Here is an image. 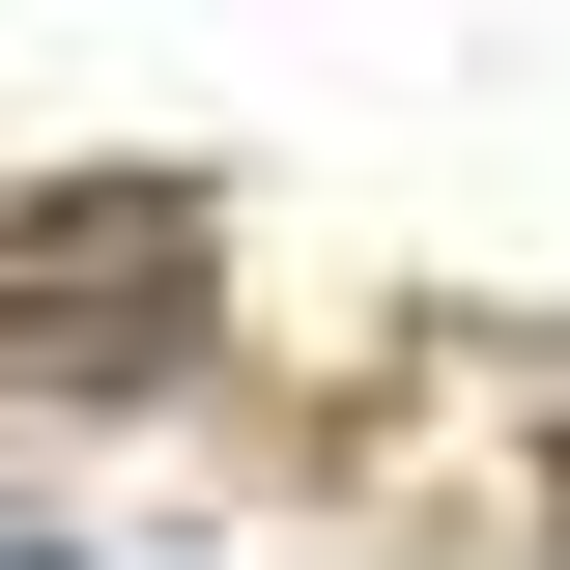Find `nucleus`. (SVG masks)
Returning <instances> with one entry per match:
<instances>
[{
    "mask_svg": "<svg viewBox=\"0 0 570 570\" xmlns=\"http://www.w3.org/2000/svg\"><path fill=\"white\" fill-rule=\"evenodd\" d=\"M0 570H58V542H0Z\"/></svg>",
    "mask_w": 570,
    "mask_h": 570,
    "instance_id": "nucleus-2",
    "label": "nucleus"
},
{
    "mask_svg": "<svg viewBox=\"0 0 570 570\" xmlns=\"http://www.w3.org/2000/svg\"><path fill=\"white\" fill-rule=\"evenodd\" d=\"M0 371H58V400L200 371V200H171V171H58V200H0Z\"/></svg>",
    "mask_w": 570,
    "mask_h": 570,
    "instance_id": "nucleus-1",
    "label": "nucleus"
}]
</instances>
